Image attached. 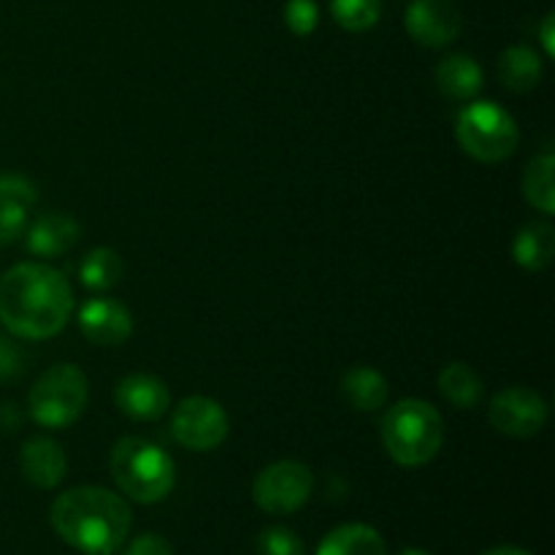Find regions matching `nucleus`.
Here are the masks:
<instances>
[{
    "label": "nucleus",
    "mask_w": 555,
    "mask_h": 555,
    "mask_svg": "<svg viewBox=\"0 0 555 555\" xmlns=\"http://www.w3.org/2000/svg\"><path fill=\"white\" fill-rule=\"evenodd\" d=\"M74 314V291L47 263H20L0 276V323L16 339L57 336Z\"/></svg>",
    "instance_id": "nucleus-1"
},
{
    "label": "nucleus",
    "mask_w": 555,
    "mask_h": 555,
    "mask_svg": "<svg viewBox=\"0 0 555 555\" xmlns=\"http://www.w3.org/2000/svg\"><path fill=\"white\" fill-rule=\"evenodd\" d=\"M49 524L74 551L114 555L128 540L133 513L128 502L108 488L79 486L54 499Z\"/></svg>",
    "instance_id": "nucleus-2"
},
{
    "label": "nucleus",
    "mask_w": 555,
    "mask_h": 555,
    "mask_svg": "<svg viewBox=\"0 0 555 555\" xmlns=\"http://www.w3.org/2000/svg\"><path fill=\"white\" fill-rule=\"evenodd\" d=\"M379 437L390 459L406 469L426 466L437 459L444 442V421L428 401L404 399L388 406L379 421Z\"/></svg>",
    "instance_id": "nucleus-3"
},
{
    "label": "nucleus",
    "mask_w": 555,
    "mask_h": 555,
    "mask_svg": "<svg viewBox=\"0 0 555 555\" xmlns=\"http://www.w3.org/2000/svg\"><path fill=\"white\" fill-rule=\"evenodd\" d=\"M108 469L119 491L139 504L163 502L173 491V480H177L171 455L141 437L119 439L112 448Z\"/></svg>",
    "instance_id": "nucleus-4"
},
{
    "label": "nucleus",
    "mask_w": 555,
    "mask_h": 555,
    "mask_svg": "<svg viewBox=\"0 0 555 555\" xmlns=\"http://www.w3.org/2000/svg\"><path fill=\"white\" fill-rule=\"evenodd\" d=\"M461 150L480 163H504L518 150V122L493 101H475L461 108L455 122Z\"/></svg>",
    "instance_id": "nucleus-5"
},
{
    "label": "nucleus",
    "mask_w": 555,
    "mask_h": 555,
    "mask_svg": "<svg viewBox=\"0 0 555 555\" xmlns=\"http://www.w3.org/2000/svg\"><path fill=\"white\" fill-rule=\"evenodd\" d=\"M90 385L85 372L74 363L49 366L27 393V412L43 428H68L85 412Z\"/></svg>",
    "instance_id": "nucleus-6"
},
{
    "label": "nucleus",
    "mask_w": 555,
    "mask_h": 555,
    "mask_svg": "<svg viewBox=\"0 0 555 555\" xmlns=\"http://www.w3.org/2000/svg\"><path fill=\"white\" fill-rule=\"evenodd\" d=\"M314 475L301 461H276L260 469L253 482V499L263 513L293 515L309 502Z\"/></svg>",
    "instance_id": "nucleus-7"
},
{
    "label": "nucleus",
    "mask_w": 555,
    "mask_h": 555,
    "mask_svg": "<svg viewBox=\"0 0 555 555\" xmlns=\"http://www.w3.org/2000/svg\"><path fill=\"white\" fill-rule=\"evenodd\" d=\"M231 423L225 410L209 396H190L179 401L171 415V434L182 448L193 453H209L228 439Z\"/></svg>",
    "instance_id": "nucleus-8"
},
{
    "label": "nucleus",
    "mask_w": 555,
    "mask_h": 555,
    "mask_svg": "<svg viewBox=\"0 0 555 555\" xmlns=\"http://www.w3.org/2000/svg\"><path fill=\"white\" fill-rule=\"evenodd\" d=\"M488 423L504 437L529 439L545 428L547 404L537 390L520 388V385L499 390L488 406Z\"/></svg>",
    "instance_id": "nucleus-9"
},
{
    "label": "nucleus",
    "mask_w": 555,
    "mask_h": 555,
    "mask_svg": "<svg viewBox=\"0 0 555 555\" xmlns=\"http://www.w3.org/2000/svg\"><path fill=\"white\" fill-rule=\"evenodd\" d=\"M404 27L421 47L442 49L461 36L464 20L453 0H412L406 5Z\"/></svg>",
    "instance_id": "nucleus-10"
},
{
    "label": "nucleus",
    "mask_w": 555,
    "mask_h": 555,
    "mask_svg": "<svg viewBox=\"0 0 555 555\" xmlns=\"http://www.w3.org/2000/svg\"><path fill=\"white\" fill-rule=\"evenodd\" d=\"M114 404L130 421H160L171 406V393L166 383L152 374H128L114 388Z\"/></svg>",
    "instance_id": "nucleus-11"
},
{
    "label": "nucleus",
    "mask_w": 555,
    "mask_h": 555,
    "mask_svg": "<svg viewBox=\"0 0 555 555\" xmlns=\"http://www.w3.org/2000/svg\"><path fill=\"white\" fill-rule=\"evenodd\" d=\"M79 328L92 345L117 347L133 334V314L114 298H90L79 309Z\"/></svg>",
    "instance_id": "nucleus-12"
},
{
    "label": "nucleus",
    "mask_w": 555,
    "mask_h": 555,
    "mask_svg": "<svg viewBox=\"0 0 555 555\" xmlns=\"http://www.w3.org/2000/svg\"><path fill=\"white\" fill-rule=\"evenodd\" d=\"M20 469L33 488L52 491V488H57L60 482L65 480L68 459H65L63 448H60L54 439L36 437V439H27V442L22 444Z\"/></svg>",
    "instance_id": "nucleus-13"
},
{
    "label": "nucleus",
    "mask_w": 555,
    "mask_h": 555,
    "mask_svg": "<svg viewBox=\"0 0 555 555\" xmlns=\"http://www.w3.org/2000/svg\"><path fill=\"white\" fill-rule=\"evenodd\" d=\"M79 233L81 228L74 217L63 215V211H47V215L36 217V222L25 231L27 249L36 253L38 258H57V255L74 249Z\"/></svg>",
    "instance_id": "nucleus-14"
},
{
    "label": "nucleus",
    "mask_w": 555,
    "mask_h": 555,
    "mask_svg": "<svg viewBox=\"0 0 555 555\" xmlns=\"http://www.w3.org/2000/svg\"><path fill=\"white\" fill-rule=\"evenodd\" d=\"M437 87L450 101H472L482 90V68L469 54H450L437 65Z\"/></svg>",
    "instance_id": "nucleus-15"
},
{
    "label": "nucleus",
    "mask_w": 555,
    "mask_h": 555,
    "mask_svg": "<svg viewBox=\"0 0 555 555\" xmlns=\"http://www.w3.org/2000/svg\"><path fill=\"white\" fill-rule=\"evenodd\" d=\"M318 555H388V547L374 526L345 524L323 537Z\"/></svg>",
    "instance_id": "nucleus-16"
},
{
    "label": "nucleus",
    "mask_w": 555,
    "mask_h": 555,
    "mask_svg": "<svg viewBox=\"0 0 555 555\" xmlns=\"http://www.w3.org/2000/svg\"><path fill=\"white\" fill-rule=\"evenodd\" d=\"M545 76L540 54L529 47H509L499 57V79L509 92H531Z\"/></svg>",
    "instance_id": "nucleus-17"
},
{
    "label": "nucleus",
    "mask_w": 555,
    "mask_h": 555,
    "mask_svg": "<svg viewBox=\"0 0 555 555\" xmlns=\"http://www.w3.org/2000/svg\"><path fill=\"white\" fill-rule=\"evenodd\" d=\"M341 396L358 412H377L388 401V379L372 366H356L341 379Z\"/></svg>",
    "instance_id": "nucleus-18"
},
{
    "label": "nucleus",
    "mask_w": 555,
    "mask_h": 555,
    "mask_svg": "<svg viewBox=\"0 0 555 555\" xmlns=\"http://www.w3.org/2000/svg\"><path fill=\"white\" fill-rule=\"evenodd\" d=\"M555 255V231L547 222H529L513 242V258L526 271H545Z\"/></svg>",
    "instance_id": "nucleus-19"
},
{
    "label": "nucleus",
    "mask_w": 555,
    "mask_h": 555,
    "mask_svg": "<svg viewBox=\"0 0 555 555\" xmlns=\"http://www.w3.org/2000/svg\"><path fill=\"white\" fill-rule=\"evenodd\" d=\"M439 393L455 406V410H475L486 396L480 374L466 363L455 361L439 372Z\"/></svg>",
    "instance_id": "nucleus-20"
},
{
    "label": "nucleus",
    "mask_w": 555,
    "mask_h": 555,
    "mask_svg": "<svg viewBox=\"0 0 555 555\" xmlns=\"http://www.w3.org/2000/svg\"><path fill=\"white\" fill-rule=\"evenodd\" d=\"M524 195L537 211L555 215V157L553 152L537 155L524 171Z\"/></svg>",
    "instance_id": "nucleus-21"
},
{
    "label": "nucleus",
    "mask_w": 555,
    "mask_h": 555,
    "mask_svg": "<svg viewBox=\"0 0 555 555\" xmlns=\"http://www.w3.org/2000/svg\"><path fill=\"white\" fill-rule=\"evenodd\" d=\"M125 263L112 247H95L85 255L79 263L81 285L90 291H112L114 285L122 282Z\"/></svg>",
    "instance_id": "nucleus-22"
},
{
    "label": "nucleus",
    "mask_w": 555,
    "mask_h": 555,
    "mask_svg": "<svg viewBox=\"0 0 555 555\" xmlns=\"http://www.w3.org/2000/svg\"><path fill=\"white\" fill-rule=\"evenodd\" d=\"M331 14L347 33H366L379 22L383 0H331Z\"/></svg>",
    "instance_id": "nucleus-23"
},
{
    "label": "nucleus",
    "mask_w": 555,
    "mask_h": 555,
    "mask_svg": "<svg viewBox=\"0 0 555 555\" xmlns=\"http://www.w3.org/2000/svg\"><path fill=\"white\" fill-rule=\"evenodd\" d=\"M260 555H304V542L296 531L285 526H269L258 537Z\"/></svg>",
    "instance_id": "nucleus-24"
},
{
    "label": "nucleus",
    "mask_w": 555,
    "mask_h": 555,
    "mask_svg": "<svg viewBox=\"0 0 555 555\" xmlns=\"http://www.w3.org/2000/svg\"><path fill=\"white\" fill-rule=\"evenodd\" d=\"M318 20L320 11L314 0H287L285 3V25L293 36H312Z\"/></svg>",
    "instance_id": "nucleus-25"
},
{
    "label": "nucleus",
    "mask_w": 555,
    "mask_h": 555,
    "mask_svg": "<svg viewBox=\"0 0 555 555\" xmlns=\"http://www.w3.org/2000/svg\"><path fill=\"white\" fill-rule=\"evenodd\" d=\"M38 201L36 184L20 173H0V204H14L30 211V206Z\"/></svg>",
    "instance_id": "nucleus-26"
},
{
    "label": "nucleus",
    "mask_w": 555,
    "mask_h": 555,
    "mask_svg": "<svg viewBox=\"0 0 555 555\" xmlns=\"http://www.w3.org/2000/svg\"><path fill=\"white\" fill-rule=\"evenodd\" d=\"M22 374H25V352L9 336L0 334V385L14 383Z\"/></svg>",
    "instance_id": "nucleus-27"
},
{
    "label": "nucleus",
    "mask_w": 555,
    "mask_h": 555,
    "mask_svg": "<svg viewBox=\"0 0 555 555\" xmlns=\"http://www.w3.org/2000/svg\"><path fill=\"white\" fill-rule=\"evenodd\" d=\"M27 231V209L14 204H0V244H14Z\"/></svg>",
    "instance_id": "nucleus-28"
},
{
    "label": "nucleus",
    "mask_w": 555,
    "mask_h": 555,
    "mask_svg": "<svg viewBox=\"0 0 555 555\" xmlns=\"http://www.w3.org/2000/svg\"><path fill=\"white\" fill-rule=\"evenodd\" d=\"M122 555H173L171 542L160 534H141L125 547Z\"/></svg>",
    "instance_id": "nucleus-29"
},
{
    "label": "nucleus",
    "mask_w": 555,
    "mask_h": 555,
    "mask_svg": "<svg viewBox=\"0 0 555 555\" xmlns=\"http://www.w3.org/2000/svg\"><path fill=\"white\" fill-rule=\"evenodd\" d=\"M25 423V412L14 401H0V434H16Z\"/></svg>",
    "instance_id": "nucleus-30"
},
{
    "label": "nucleus",
    "mask_w": 555,
    "mask_h": 555,
    "mask_svg": "<svg viewBox=\"0 0 555 555\" xmlns=\"http://www.w3.org/2000/svg\"><path fill=\"white\" fill-rule=\"evenodd\" d=\"M540 38H542V47H545V54L547 57H553L555 54V16L553 14H547L545 20H542Z\"/></svg>",
    "instance_id": "nucleus-31"
},
{
    "label": "nucleus",
    "mask_w": 555,
    "mask_h": 555,
    "mask_svg": "<svg viewBox=\"0 0 555 555\" xmlns=\"http://www.w3.org/2000/svg\"><path fill=\"white\" fill-rule=\"evenodd\" d=\"M480 555H534L529 551H524V547H513V545H502V547H491V551L480 553Z\"/></svg>",
    "instance_id": "nucleus-32"
},
{
    "label": "nucleus",
    "mask_w": 555,
    "mask_h": 555,
    "mask_svg": "<svg viewBox=\"0 0 555 555\" xmlns=\"http://www.w3.org/2000/svg\"><path fill=\"white\" fill-rule=\"evenodd\" d=\"M399 555H431V553H426V551H417V547H406V551H401Z\"/></svg>",
    "instance_id": "nucleus-33"
}]
</instances>
